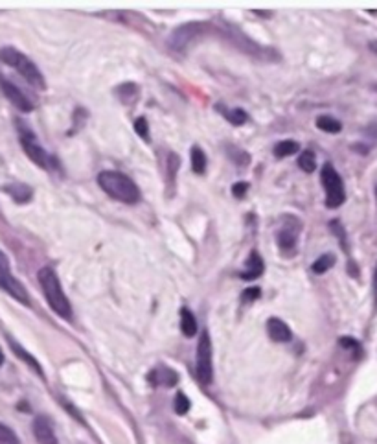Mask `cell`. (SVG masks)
<instances>
[{"label":"cell","instance_id":"e0dca14e","mask_svg":"<svg viewBox=\"0 0 377 444\" xmlns=\"http://www.w3.org/2000/svg\"><path fill=\"white\" fill-rule=\"evenodd\" d=\"M217 109L221 111V115L226 118V120L231 122V124H234V126H243L246 120H249V117H246V113L243 111V109H240V107H234V109H226L225 106H217Z\"/></svg>","mask_w":377,"mask_h":444},{"label":"cell","instance_id":"d4e9b609","mask_svg":"<svg viewBox=\"0 0 377 444\" xmlns=\"http://www.w3.org/2000/svg\"><path fill=\"white\" fill-rule=\"evenodd\" d=\"M0 444H19L15 431L0 422Z\"/></svg>","mask_w":377,"mask_h":444},{"label":"cell","instance_id":"f546056e","mask_svg":"<svg viewBox=\"0 0 377 444\" xmlns=\"http://www.w3.org/2000/svg\"><path fill=\"white\" fill-rule=\"evenodd\" d=\"M374 297H376V304H377V268H376V273H374Z\"/></svg>","mask_w":377,"mask_h":444},{"label":"cell","instance_id":"cb8c5ba5","mask_svg":"<svg viewBox=\"0 0 377 444\" xmlns=\"http://www.w3.org/2000/svg\"><path fill=\"white\" fill-rule=\"evenodd\" d=\"M299 166L304 170L305 174H311V172L317 170V157H315V154L311 149L302 151V155L299 157Z\"/></svg>","mask_w":377,"mask_h":444},{"label":"cell","instance_id":"3957f363","mask_svg":"<svg viewBox=\"0 0 377 444\" xmlns=\"http://www.w3.org/2000/svg\"><path fill=\"white\" fill-rule=\"evenodd\" d=\"M0 61L8 65V67H11V69H15L17 72H19L28 83L32 85V87H35V89H47V83H44V78H42L41 70L37 69L32 59L26 58V56L22 52H19L17 48H0Z\"/></svg>","mask_w":377,"mask_h":444},{"label":"cell","instance_id":"4dcf8cb0","mask_svg":"<svg viewBox=\"0 0 377 444\" xmlns=\"http://www.w3.org/2000/svg\"><path fill=\"white\" fill-rule=\"evenodd\" d=\"M370 50H372V52H376V54H377V41L370 42Z\"/></svg>","mask_w":377,"mask_h":444},{"label":"cell","instance_id":"ac0fdd59","mask_svg":"<svg viewBox=\"0 0 377 444\" xmlns=\"http://www.w3.org/2000/svg\"><path fill=\"white\" fill-rule=\"evenodd\" d=\"M296 151H300V144L296 140H282L274 146V155L278 159H285V157H291Z\"/></svg>","mask_w":377,"mask_h":444},{"label":"cell","instance_id":"9c48e42d","mask_svg":"<svg viewBox=\"0 0 377 444\" xmlns=\"http://www.w3.org/2000/svg\"><path fill=\"white\" fill-rule=\"evenodd\" d=\"M0 90H2V94L8 98V100L13 104V106L22 113H30L33 111V101L28 98L24 92H22L15 83H11L6 76L0 74Z\"/></svg>","mask_w":377,"mask_h":444},{"label":"cell","instance_id":"7c38bea8","mask_svg":"<svg viewBox=\"0 0 377 444\" xmlns=\"http://www.w3.org/2000/svg\"><path fill=\"white\" fill-rule=\"evenodd\" d=\"M267 334L269 338L276 341V343H287L293 339V334H291V328L283 323L282 319L271 318L267 321Z\"/></svg>","mask_w":377,"mask_h":444},{"label":"cell","instance_id":"9a60e30c","mask_svg":"<svg viewBox=\"0 0 377 444\" xmlns=\"http://www.w3.org/2000/svg\"><path fill=\"white\" fill-rule=\"evenodd\" d=\"M149 380L153 384H157V386H166V387H173L177 384L178 376L175 370L168 369V367H158L157 370H153L151 376H149Z\"/></svg>","mask_w":377,"mask_h":444},{"label":"cell","instance_id":"2e32d148","mask_svg":"<svg viewBox=\"0 0 377 444\" xmlns=\"http://www.w3.org/2000/svg\"><path fill=\"white\" fill-rule=\"evenodd\" d=\"M181 330H183L186 338H194L197 334V321H195V315L190 312L188 308L181 310Z\"/></svg>","mask_w":377,"mask_h":444},{"label":"cell","instance_id":"83f0119b","mask_svg":"<svg viewBox=\"0 0 377 444\" xmlns=\"http://www.w3.org/2000/svg\"><path fill=\"white\" fill-rule=\"evenodd\" d=\"M260 288H249V290L243 291V301L245 302H252V301H256V299H260Z\"/></svg>","mask_w":377,"mask_h":444},{"label":"cell","instance_id":"277c9868","mask_svg":"<svg viewBox=\"0 0 377 444\" xmlns=\"http://www.w3.org/2000/svg\"><path fill=\"white\" fill-rule=\"evenodd\" d=\"M320 179H322V186L326 190V206L328 208L341 206L346 202V190L339 172L331 164H324L320 172Z\"/></svg>","mask_w":377,"mask_h":444},{"label":"cell","instance_id":"ba28073f","mask_svg":"<svg viewBox=\"0 0 377 444\" xmlns=\"http://www.w3.org/2000/svg\"><path fill=\"white\" fill-rule=\"evenodd\" d=\"M21 144H22V149H24V154L33 161V163L42 170H48L52 166V157L44 151V149L37 144V138L32 131H28V129H22L21 127Z\"/></svg>","mask_w":377,"mask_h":444},{"label":"cell","instance_id":"d6986e66","mask_svg":"<svg viewBox=\"0 0 377 444\" xmlns=\"http://www.w3.org/2000/svg\"><path fill=\"white\" fill-rule=\"evenodd\" d=\"M116 94L122 100V104H126V106L129 104L131 106L133 101L138 98V87L135 83H124L116 89Z\"/></svg>","mask_w":377,"mask_h":444},{"label":"cell","instance_id":"d6a6232c","mask_svg":"<svg viewBox=\"0 0 377 444\" xmlns=\"http://www.w3.org/2000/svg\"><path fill=\"white\" fill-rule=\"evenodd\" d=\"M376 196H377V188H376Z\"/></svg>","mask_w":377,"mask_h":444},{"label":"cell","instance_id":"f1b7e54d","mask_svg":"<svg viewBox=\"0 0 377 444\" xmlns=\"http://www.w3.org/2000/svg\"><path fill=\"white\" fill-rule=\"evenodd\" d=\"M246 190H249V183H245V181H240V183L232 186V194L236 197H243L246 194Z\"/></svg>","mask_w":377,"mask_h":444},{"label":"cell","instance_id":"7a4b0ae2","mask_svg":"<svg viewBox=\"0 0 377 444\" xmlns=\"http://www.w3.org/2000/svg\"><path fill=\"white\" fill-rule=\"evenodd\" d=\"M39 282H41V288L44 291V297H47L48 304L52 308L53 312L58 313L59 318L63 319H72V306H70L69 299L65 295L63 288H61V282H59V277L56 275V271L52 268H42L39 271Z\"/></svg>","mask_w":377,"mask_h":444},{"label":"cell","instance_id":"603a6c76","mask_svg":"<svg viewBox=\"0 0 377 444\" xmlns=\"http://www.w3.org/2000/svg\"><path fill=\"white\" fill-rule=\"evenodd\" d=\"M317 127L326 133H339L342 129V124L333 117H319L317 118Z\"/></svg>","mask_w":377,"mask_h":444},{"label":"cell","instance_id":"8992f818","mask_svg":"<svg viewBox=\"0 0 377 444\" xmlns=\"http://www.w3.org/2000/svg\"><path fill=\"white\" fill-rule=\"evenodd\" d=\"M0 290H4L8 295H11L22 304H26V306L30 304V295H28L26 288L10 273V264H8V258L2 251H0Z\"/></svg>","mask_w":377,"mask_h":444},{"label":"cell","instance_id":"484cf974","mask_svg":"<svg viewBox=\"0 0 377 444\" xmlns=\"http://www.w3.org/2000/svg\"><path fill=\"white\" fill-rule=\"evenodd\" d=\"M173 406H175V411L178 413V415H186V413L190 411V400L186 395H183V393H178L177 397H175V402H173Z\"/></svg>","mask_w":377,"mask_h":444},{"label":"cell","instance_id":"8fae6325","mask_svg":"<svg viewBox=\"0 0 377 444\" xmlns=\"http://www.w3.org/2000/svg\"><path fill=\"white\" fill-rule=\"evenodd\" d=\"M33 435L39 441V444H58V437H56V431H53L52 420L44 417V415H41V417H37L33 420Z\"/></svg>","mask_w":377,"mask_h":444},{"label":"cell","instance_id":"6da1fadb","mask_svg":"<svg viewBox=\"0 0 377 444\" xmlns=\"http://www.w3.org/2000/svg\"><path fill=\"white\" fill-rule=\"evenodd\" d=\"M98 185L107 196L116 202L127 203V205L140 202L142 194L137 183L122 172H112V170L101 172L98 175Z\"/></svg>","mask_w":377,"mask_h":444},{"label":"cell","instance_id":"7402d4cb","mask_svg":"<svg viewBox=\"0 0 377 444\" xmlns=\"http://www.w3.org/2000/svg\"><path fill=\"white\" fill-rule=\"evenodd\" d=\"M333 265H335V256H333V254H320V258H317V262L313 264V273L322 275V273H326L328 270H331Z\"/></svg>","mask_w":377,"mask_h":444},{"label":"cell","instance_id":"ffe728a7","mask_svg":"<svg viewBox=\"0 0 377 444\" xmlns=\"http://www.w3.org/2000/svg\"><path fill=\"white\" fill-rule=\"evenodd\" d=\"M10 345H11V349H13V352H15V354L19 356V358H21L22 361H26V363L30 365V367H32L33 370H35L37 375H39V376H44V375H42V367H41V365H39V361H37L32 354H28L26 350L22 349L21 345H17L15 341H10Z\"/></svg>","mask_w":377,"mask_h":444},{"label":"cell","instance_id":"30bf717a","mask_svg":"<svg viewBox=\"0 0 377 444\" xmlns=\"http://www.w3.org/2000/svg\"><path fill=\"white\" fill-rule=\"evenodd\" d=\"M302 231V223L300 220H296L294 216H285L283 217V223L280 231H278V245L283 249V251H291L296 245V240H299V234Z\"/></svg>","mask_w":377,"mask_h":444},{"label":"cell","instance_id":"52a82bcc","mask_svg":"<svg viewBox=\"0 0 377 444\" xmlns=\"http://www.w3.org/2000/svg\"><path fill=\"white\" fill-rule=\"evenodd\" d=\"M197 376L199 380L210 386L214 380V361H212V341H210V334L203 332L197 345Z\"/></svg>","mask_w":377,"mask_h":444},{"label":"cell","instance_id":"5b68a950","mask_svg":"<svg viewBox=\"0 0 377 444\" xmlns=\"http://www.w3.org/2000/svg\"><path fill=\"white\" fill-rule=\"evenodd\" d=\"M208 24L206 22H188V24H183L178 26L175 32L171 33L168 44L171 50L175 52H183L186 48H190L199 38H203V33L208 30Z\"/></svg>","mask_w":377,"mask_h":444},{"label":"cell","instance_id":"1f68e13d","mask_svg":"<svg viewBox=\"0 0 377 444\" xmlns=\"http://www.w3.org/2000/svg\"><path fill=\"white\" fill-rule=\"evenodd\" d=\"M4 363V352H2V349H0V365Z\"/></svg>","mask_w":377,"mask_h":444},{"label":"cell","instance_id":"5bb4252c","mask_svg":"<svg viewBox=\"0 0 377 444\" xmlns=\"http://www.w3.org/2000/svg\"><path fill=\"white\" fill-rule=\"evenodd\" d=\"M4 190H6V194H10L13 202H17V203L32 202L33 190L28 185H24V183H19V181H15V183H11V185H6Z\"/></svg>","mask_w":377,"mask_h":444},{"label":"cell","instance_id":"44dd1931","mask_svg":"<svg viewBox=\"0 0 377 444\" xmlns=\"http://www.w3.org/2000/svg\"><path fill=\"white\" fill-rule=\"evenodd\" d=\"M192 168L195 174H205L206 170V155L199 146L192 148Z\"/></svg>","mask_w":377,"mask_h":444},{"label":"cell","instance_id":"4316f807","mask_svg":"<svg viewBox=\"0 0 377 444\" xmlns=\"http://www.w3.org/2000/svg\"><path fill=\"white\" fill-rule=\"evenodd\" d=\"M135 131H137L144 140L149 142V126H147L146 118H138V120L135 122Z\"/></svg>","mask_w":377,"mask_h":444},{"label":"cell","instance_id":"4fadbf2b","mask_svg":"<svg viewBox=\"0 0 377 444\" xmlns=\"http://www.w3.org/2000/svg\"><path fill=\"white\" fill-rule=\"evenodd\" d=\"M263 268H265V265H263L262 256H260V253L254 249L251 253V256H249V262H246V271L241 273V279H245V281H256L258 277H262Z\"/></svg>","mask_w":377,"mask_h":444}]
</instances>
